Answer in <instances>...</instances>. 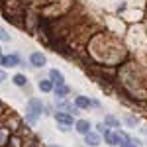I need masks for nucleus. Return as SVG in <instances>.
<instances>
[{"label": "nucleus", "instance_id": "obj_1", "mask_svg": "<svg viewBox=\"0 0 147 147\" xmlns=\"http://www.w3.org/2000/svg\"><path fill=\"white\" fill-rule=\"evenodd\" d=\"M41 112H43V104H41V100L30 98V102H28V122H30V124H35L37 118L41 116Z\"/></svg>", "mask_w": 147, "mask_h": 147}, {"label": "nucleus", "instance_id": "obj_2", "mask_svg": "<svg viewBox=\"0 0 147 147\" xmlns=\"http://www.w3.org/2000/svg\"><path fill=\"white\" fill-rule=\"evenodd\" d=\"M18 63H20V57H18V55L0 57V65H4V67H16Z\"/></svg>", "mask_w": 147, "mask_h": 147}, {"label": "nucleus", "instance_id": "obj_3", "mask_svg": "<svg viewBox=\"0 0 147 147\" xmlns=\"http://www.w3.org/2000/svg\"><path fill=\"white\" fill-rule=\"evenodd\" d=\"M84 143H86V145H90V147H98L100 145V136H98V134H86V136H84Z\"/></svg>", "mask_w": 147, "mask_h": 147}, {"label": "nucleus", "instance_id": "obj_4", "mask_svg": "<svg viewBox=\"0 0 147 147\" xmlns=\"http://www.w3.org/2000/svg\"><path fill=\"white\" fill-rule=\"evenodd\" d=\"M77 131L82 134V136L90 134V122H88V120H79V122H77Z\"/></svg>", "mask_w": 147, "mask_h": 147}, {"label": "nucleus", "instance_id": "obj_5", "mask_svg": "<svg viewBox=\"0 0 147 147\" xmlns=\"http://www.w3.org/2000/svg\"><path fill=\"white\" fill-rule=\"evenodd\" d=\"M30 61H32L34 67H43V65H45V55H41V53H32Z\"/></svg>", "mask_w": 147, "mask_h": 147}, {"label": "nucleus", "instance_id": "obj_6", "mask_svg": "<svg viewBox=\"0 0 147 147\" xmlns=\"http://www.w3.org/2000/svg\"><path fill=\"white\" fill-rule=\"evenodd\" d=\"M49 77H51V80L55 82L57 86H63L65 84V79H63V75L57 71V69H53V71H49Z\"/></svg>", "mask_w": 147, "mask_h": 147}, {"label": "nucleus", "instance_id": "obj_7", "mask_svg": "<svg viewBox=\"0 0 147 147\" xmlns=\"http://www.w3.org/2000/svg\"><path fill=\"white\" fill-rule=\"evenodd\" d=\"M55 118H57V122H61V125H69V124H73V116H71V114L57 112V114H55Z\"/></svg>", "mask_w": 147, "mask_h": 147}, {"label": "nucleus", "instance_id": "obj_8", "mask_svg": "<svg viewBox=\"0 0 147 147\" xmlns=\"http://www.w3.org/2000/svg\"><path fill=\"white\" fill-rule=\"evenodd\" d=\"M104 137H106L108 145H118V139H116V134H112L110 129H106V131H104Z\"/></svg>", "mask_w": 147, "mask_h": 147}, {"label": "nucleus", "instance_id": "obj_9", "mask_svg": "<svg viewBox=\"0 0 147 147\" xmlns=\"http://www.w3.org/2000/svg\"><path fill=\"white\" fill-rule=\"evenodd\" d=\"M77 106H79V108H88V106H90L92 102L88 100V98H84V96H77Z\"/></svg>", "mask_w": 147, "mask_h": 147}, {"label": "nucleus", "instance_id": "obj_10", "mask_svg": "<svg viewBox=\"0 0 147 147\" xmlns=\"http://www.w3.org/2000/svg\"><path fill=\"white\" fill-rule=\"evenodd\" d=\"M53 88V84H51V80H39V90L43 92H49Z\"/></svg>", "mask_w": 147, "mask_h": 147}, {"label": "nucleus", "instance_id": "obj_11", "mask_svg": "<svg viewBox=\"0 0 147 147\" xmlns=\"http://www.w3.org/2000/svg\"><path fill=\"white\" fill-rule=\"evenodd\" d=\"M26 82H28L26 75H16V77H14V84H18V86H24Z\"/></svg>", "mask_w": 147, "mask_h": 147}, {"label": "nucleus", "instance_id": "obj_12", "mask_svg": "<svg viewBox=\"0 0 147 147\" xmlns=\"http://www.w3.org/2000/svg\"><path fill=\"white\" fill-rule=\"evenodd\" d=\"M67 92H69V88L65 86V84H63V86H57V96H61V98H63Z\"/></svg>", "mask_w": 147, "mask_h": 147}, {"label": "nucleus", "instance_id": "obj_13", "mask_svg": "<svg viewBox=\"0 0 147 147\" xmlns=\"http://www.w3.org/2000/svg\"><path fill=\"white\" fill-rule=\"evenodd\" d=\"M104 122H106V124H110V125H120V124H118V120L112 118V116H106V120H104ZM106 124H104V125H106Z\"/></svg>", "mask_w": 147, "mask_h": 147}, {"label": "nucleus", "instance_id": "obj_14", "mask_svg": "<svg viewBox=\"0 0 147 147\" xmlns=\"http://www.w3.org/2000/svg\"><path fill=\"white\" fill-rule=\"evenodd\" d=\"M0 39H2V41H10V35L6 34V32H4L2 28H0Z\"/></svg>", "mask_w": 147, "mask_h": 147}, {"label": "nucleus", "instance_id": "obj_15", "mask_svg": "<svg viewBox=\"0 0 147 147\" xmlns=\"http://www.w3.org/2000/svg\"><path fill=\"white\" fill-rule=\"evenodd\" d=\"M127 124H129V125H136L137 120H136V118H127Z\"/></svg>", "mask_w": 147, "mask_h": 147}, {"label": "nucleus", "instance_id": "obj_16", "mask_svg": "<svg viewBox=\"0 0 147 147\" xmlns=\"http://www.w3.org/2000/svg\"><path fill=\"white\" fill-rule=\"evenodd\" d=\"M122 147H136V143H124Z\"/></svg>", "mask_w": 147, "mask_h": 147}, {"label": "nucleus", "instance_id": "obj_17", "mask_svg": "<svg viewBox=\"0 0 147 147\" xmlns=\"http://www.w3.org/2000/svg\"><path fill=\"white\" fill-rule=\"evenodd\" d=\"M2 79H4V73H0V80H2Z\"/></svg>", "mask_w": 147, "mask_h": 147}, {"label": "nucleus", "instance_id": "obj_18", "mask_svg": "<svg viewBox=\"0 0 147 147\" xmlns=\"http://www.w3.org/2000/svg\"><path fill=\"white\" fill-rule=\"evenodd\" d=\"M0 57H2V51H0Z\"/></svg>", "mask_w": 147, "mask_h": 147}, {"label": "nucleus", "instance_id": "obj_19", "mask_svg": "<svg viewBox=\"0 0 147 147\" xmlns=\"http://www.w3.org/2000/svg\"><path fill=\"white\" fill-rule=\"evenodd\" d=\"M51 147H55V145H51Z\"/></svg>", "mask_w": 147, "mask_h": 147}]
</instances>
